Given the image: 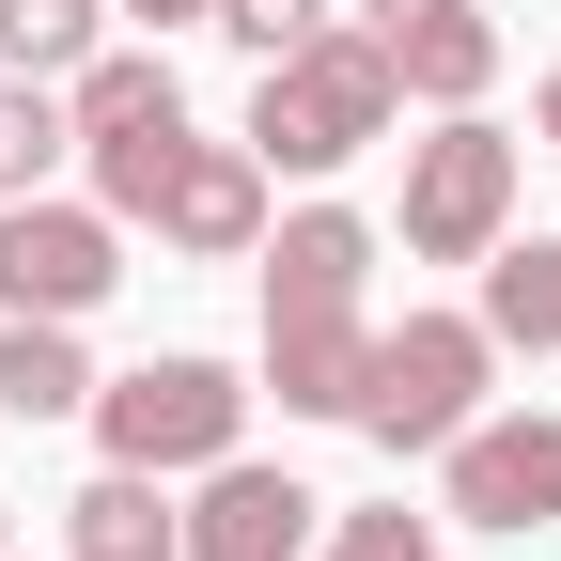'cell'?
I'll use <instances>...</instances> for the list:
<instances>
[{"label":"cell","instance_id":"44dd1931","mask_svg":"<svg viewBox=\"0 0 561 561\" xmlns=\"http://www.w3.org/2000/svg\"><path fill=\"white\" fill-rule=\"evenodd\" d=\"M0 546H16V500H0Z\"/></svg>","mask_w":561,"mask_h":561},{"label":"cell","instance_id":"9c48e42d","mask_svg":"<svg viewBox=\"0 0 561 561\" xmlns=\"http://www.w3.org/2000/svg\"><path fill=\"white\" fill-rule=\"evenodd\" d=\"M312 483L297 468H250V453H219L203 468V500H187V546L172 561H312Z\"/></svg>","mask_w":561,"mask_h":561},{"label":"cell","instance_id":"6da1fadb","mask_svg":"<svg viewBox=\"0 0 561 561\" xmlns=\"http://www.w3.org/2000/svg\"><path fill=\"white\" fill-rule=\"evenodd\" d=\"M250 265H265V390H280V421H343V405H359V343H375V312H359L375 219L297 203Z\"/></svg>","mask_w":561,"mask_h":561},{"label":"cell","instance_id":"ac0fdd59","mask_svg":"<svg viewBox=\"0 0 561 561\" xmlns=\"http://www.w3.org/2000/svg\"><path fill=\"white\" fill-rule=\"evenodd\" d=\"M219 32H234L250 62H280V47H312V32H328V0H219Z\"/></svg>","mask_w":561,"mask_h":561},{"label":"cell","instance_id":"2e32d148","mask_svg":"<svg viewBox=\"0 0 561 561\" xmlns=\"http://www.w3.org/2000/svg\"><path fill=\"white\" fill-rule=\"evenodd\" d=\"M62 140H79V125H62V94H47V79H0V203H16V187H47V157H62Z\"/></svg>","mask_w":561,"mask_h":561},{"label":"cell","instance_id":"3957f363","mask_svg":"<svg viewBox=\"0 0 561 561\" xmlns=\"http://www.w3.org/2000/svg\"><path fill=\"white\" fill-rule=\"evenodd\" d=\"M483 375H500V328L483 312H405V328H375L359 343V437L375 453H453L468 421H483Z\"/></svg>","mask_w":561,"mask_h":561},{"label":"cell","instance_id":"8fae6325","mask_svg":"<svg viewBox=\"0 0 561 561\" xmlns=\"http://www.w3.org/2000/svg\"><path fill=\"white\" fill-rule=\"evenodd\" d=\"M62 546H79V561H172L187 515H172V483H157V468H94L79 500H62Z\"/></svg>","mask_w":561,"mask_h":561},{"label":"cell","instance_id":"e0dca14e","mask_svg":"<svg viewBox=\"0 0 561 561\" xmlns=\"http://www.w3.org/2000/svg\"><path fill=\"white\" fill-rule=\"evenodd\" d=\"M312 561H437V515H343V530H312Z\"/></svg>","mask_w":561,"mask_h":561},{"label":"cell","instance_id":"ffe728a7","mask_svg":"<svg viewBox=\"0 0 561 561\" xmlns=\"http://www.w3.org/2000/svg\"><path fill=\"white\" fill-rule=\"evenodd\" d=\"M530 125H546V140H561V62H546V94H530Z\"/></svg>","mask_w":561,"mask_h":561},{"label":"cell","instance_id":"d6986e66","mask_svg":"<svg viewBox=\"0 0 561 561\" xmlns=\"http://www.w3.org/2000/svg\"><path fill=\"white\" fill-rule=\"evenodd\" d=\"M125 16H157V32H172V16H219V0H125Z\"/></svg>","mask_w":561,"mask_h":561},{"label":"cell","instance_id":"4fadbf2b","mask_svg":"<svg viewBox=\"0 0 561 561\" xmlns=\"http://www.w3.org/2000/svg\"><path fill=\"white\" fill-rule=\"evenodd\" d=\"M0 405H16V421H79L94 405V359H79L62 312H0Z\"/></svg>","mask_w":561,"mask_h":561},{"label":"cell","instance_id":"7c38bea8","mask_svg":"<svg viewBox=\"0 0 561 561\" xmlns=\"http://www.w3.org/2000/svg\"><path fill=\"white\" fill-rule=\"evenodd\" d=\"M62 125L79 140H140V125H187V94H172L157 47H94L79 79H62Z\"/></svg>","mask_w":561,"mask_h":561},{"label":"cell","instance_id":"5b68a950","mask_svg":"<svg viewBox=\"0 0 561 561\" xmlns=\"http://www.w3.org/2000/svg\"><path fill=\"white\" fill-rule=\"evenodd\" d=\"M515 234V140L483 110H437V140H405V250L421 265H483Z\"/></svg>","mask_w":561,"mask_h":561},{"label":"cell","instance_id":"5bb4252c","mask_svg":"<svg viewBox=\"0 0 561 561\" xmlns=\"http://www.w3.org/2000/svg\"><path fill=\"white\" fill-rule=\"evenodd\" d=\"M483 328H500V343H530V359H561V234L483 250Z\"/></svg>","mask_w":561,"mask_h":561},{"label":"cell","instance_id":"8992f818","mask_svg":"<svg viewBox=\"0 0 561 561\" xmlns=\"http://www.w3.org/2000/svg\"><path fill=\"white\" fill-rule=\"evenodd\" d=\"M110 280H125V219L110 203H47V187L0 203V312H62L79 328Z\"/></svg>","mask_w":561,"mask_h":561},{"label":"cell","instance_id":"277c9868","mask_svg":"<svg viewBox=\"0 0 561 561\" xmlns=\"http://www.w3.org/2000/svg\"><path fill=\"white\" fill-rule=\"evenodd\" d=\"M94 437H110V468H219L234 437H250V390L219 375V359H140V375H94Z\"/></svg>","mask_w":561,"mask_h":561},{"label":"cell","instance_id":"7a4b0ae2","mask_svg":"<svg viewBox=\"0 0 561 561\" xmlns=\"http://www.w3.org/2000/svg\"><path fill=\"white\" fill-rule=\"evenodd\" d=\"M390 110H405V79H390V47L375 32H312V47H280L265 79H250V157L265 172H343V157H375L390 140Z\"/></svg>","mask_w":561,"mask_h":561},{"label":"cell","instance_id":"ba28073f","mask_svg":"<svg viewBox=\"0 0 561 561\" xmlns=\"http://www.w3.org/2000/svg\"><path fill=\"white\" fill-rule=\"evenodd\" d=\"M157 250H187V265H250L265 250V157L250 140H172V172H157Z\"/></svg>","mask_w":561,"mask_h":561},{"label":"cell","instance_id":"30bf717a","mask_svg":"<svg viewBox=\"0 0 561 561\" xmlns=\"http://www.w3.org/2000/svg\"><path fill=\"white\" fill-rule=\"evenodd\" d=\"M359 32L390 47V79L421 110H483V79H500V16L483 0H359Z\"/></svg>","mask_w":561,"mask_h":561},{"label":"cell","instance_id":"9a60e30c","mask_svg":"<svg viewBox=\"0 0 561 561\" xmlns=\"http://www.w3.org/2000/svg\"><path fill=\"white\" fill-rule=\"evenodd\" d=\"M110 0H0V79H79Z\"/></svg>","mask_w":561,"mask_h":561},{"label":"cell","instance_id":"52a82bcc","mask_svg":"<svg viewBox=\"0 0 561 561\" xmlns=\"http://www.w3.org/2000/svg\"><path fill=\"white\" fill-rule=\"evenodd\" d=\"M437 500L468 530H561V405H515V421H468L437 453Z\"/></svg>","mask_w":561,"mask_h":561}]
</instances>
